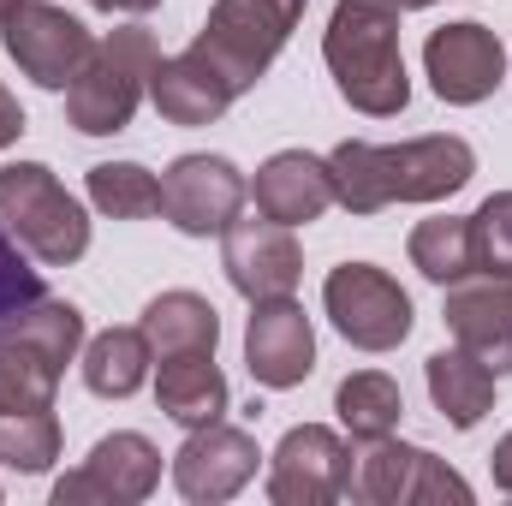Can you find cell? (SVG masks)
Segmentation results:
<instances>
[{
  "mask_svg": "<svg viewBox=\"0 0 512 506\" xmlns=\"http://www.w3.org/2000/svg\"><path fill=\"white\" fill-rule=\"evenodd\" d=\"M48 298V286H42V274L24 262V245L0 227V346L18 334V322L36 310Z\"/></svg>",
  "mask_w": 512,
  "mask_h": 506,
  "instance_id": "4316f807",
  "label": "cell"
},
{
  "mask_svg": "<svg viewBox=\"0 0 512 506\" xmlns=\"http://www.w3.org/2000/svg\"><path fill=\"white\" fill-rule=\"evenodd\" d=\"M60 459V417L54 405L42 411H0V465L18 477H42Z\"/></svg>",
  "mask_w": 512,
  "mask_h": 506,
  "instance_id": "484cf974",
  "label": "cell"
},
{
  "mask_svg": "<svg viewBox=\"0 0 512 506\" xmlns=\"http://www.w3.org/2000/svg\"><path fill=\"white\" fill-rule=\"evenodd\" d=\"M251 185L227 155H179L161 173V215L185 233V239H209L227 233L245 209Z\"/></svg>",
  "mask_w": 512,
  "mask_h": 506,
  "instance_id": "8fae6325",
  "label": "cell"
},
{
  "mask_svg": "<svg viewBox=\"0 0 512 506\" xmlns=\"http://www.w3.org/2000/svg\"><path fill=\"white\" fill-rule=\"evenodd\" d=\"M352 495L370 506H441V501H471V483L435 459L429 447H411V441H370V453H358V471H352Z\"/></svg>",
  "mask_w": 512,
  "mask_h": 506,
  "instance_id": "ba28073f",
  "label": "cell"
},
{
  "mask_svg": "<svg viewBox=\"0 0 512 506\" xmlns=\"http://www.w3.org/2000/svg\"><path fill=\"white\" fill-rule=\"evenodd\" d=\"M90 203L108 215V221H143V215H161V179L143 167V161H96L90 179H84Z\"/></svg>",
  "mask_w": 512,
  "mask_h": 506,
  "instance_id": "d4e9b609",
  "label": "cell"
},
{
  "mask_svg": "<svg viewBox=\"0 0 512 506\" xmlns=\"http://www.w3.org/2000/svg\"><path fill=\"white\" fill-rule=\"evenodd\" d=\"M221 268H227V280H233V292L239 298H292L298 292V274H304V251H298V239H292V227H280V221H233L227 233H221Z\"/></svg>",
  "mask_w": 512,
  "mask_h": 506,
  "instance_id": "5bb4252c",
  "label": "cell"
},
{
  "mask_svg": "<svg viewBox=\"0 0 512 506\" xmlns=\"http://www.w3.org/2000/svg\"><path fill=\"white\" fill-rule=\"evenodd\" d=\"M423 381H429L435 411H441L453 429H477V423L495 411V381L501 376H495L489 364H477L465 346H453V352H429Z\"/></svg>",
  "mask_w": 512,
  "mask_h": 506,
  "instance_id": "ffe728a7",
  "label": "cell"
},
{
  "mask_svg": "<svg viewBox=\"0 0 512 506\" xmlns=\"http://www.w3.org/2000/svg\"><path fill=\"white\" fill-rule=\"evenodd\" d=\"M417 6H435V0H399V12H417Z\"/></svg>",
  "mask_w": 512,
  "mask_h": 506,
  "instance_id": "1f68e13d",
  "label": "cell"
},
{
  "mask_svg": "<svg viewBox=\"0 0 512 506\" xmlns=\"http://www.w3.org/2000/svg\"><path fill=\"white\" fill-rule=\"evenodd\" d=\"M12 6H18V0H0V18H6V12H12Z\"/></svg>",
  "mask_w": 512,
  "mask_h": 506,
  "instance_id": "d6a6232c",
  "label": "cell"
},
{
  "mask_svg": "<svg viewBox=\"0 0 512 506\" xmlns=\"http://www.w3.org/2000/svg\"><path fill=\"white\" fill-rule=\"evenodd\" d=\"M161 66V48L143 24H126V30H108L84 72L66 84V120L84 131V137H114L137 120L143 96H149V78Z\"/></svg>",
  "mask_w": 512,
  "mask_h": 506,
  "instance_id": "3957f363",
  "label": "cell"
},
{
  "mask_svg": "<svg viewBox=\"0 0 512 506\" xmlns=\"http://www.w3.org/2000/svg\"><path fill=\"white\" fill-rule=\"evenodd\" d=\"M251 197H256V215H268L280 227H310V221H322L334 209V173L310 149H280V155H268L256 167Z\"/></svg>",
  "mask_w": 512,
  "mask_h": 506,
  "instance_id": "e0dca14e",
  "label": "cell"
},
{
  "mask_svg": "<svg viewBox=\"0 0 512 506\" xmlns=\"http://www.w3.org/2000/svg\"><path fill=\"white\" fill-rule=\"evenodd\" d=\"M399 18H405L399 0H334L328 36H322V60L334 72V90L370 120H393L411 102Z\"/></svg>",
  "mask_w": 512,
  "mask_h": 506,
  "instance_id": "7a4b0ae2",
  "label": "cell"
},
{
  "mask_svg": "<svg viewBox=\"0 0 512 506\" xmlns=\"http://www.w3.org/2000/svg\"><path fill=\"white\" fill-rule=\"evenodd\" d=\"M328 173H334V203L346 215H382L387 203H447L453 191H465L477 173V149L453 131L405 143L346 137L328 155Z\"/></svg>",
  "mask_w": 512,
  "mask_h": 506,
  "instance_id": "6da1fadb",
  "label": "cell"
},
{
  "mask_svg": "<svg viewBox=\"0 0 512 506\" xmlns=\"http://www.w3.org/2000/svg\"><path fill=\"white\" fill-rule=\"evenodd\" d=\"M0 227L36 256L42 268H66L90 251V215L84 203L54 179L42 161L0 167Z\"/></svg>",
  "mask_w": 512,
  "mask_h": 506,
  "instance_id": "277c9868",
  "label": "cell"
},
{
  "mask_svg": "<svg viewBox=\"0 0 512 506\" xmlns=\"http://www.w3.org/2000/svg\"><path fill=\"white\" fill-rule=\"evenodd\" d=\"M96 12H126V18H143V12H155L161 0H90Z\"/></svg>",
  "mask_w": 512,
  "mask_h": 506,
  "instance_id": "4dcf8cb0",
  "label": "cell"
},
{
  "mask_svg": "<svg viewBox=\"0 0 512 506\" xmlns=\"http://www.w3.org/2000/svg\"><path fill=\"white\" fill-rule=\"evenodd\" d=\"M411 268L435 286H453L465 274H477V256H471V215H435V221H417L411 227Z\"/></svg>",
  "mask_w": 512,
  "mask_h": 506,
  "instance_id": "cb8c5ba5",
  "label": "cell"
},
{
  "mask_svg": "<svg viewBox=\"0 0 512 506\" xmlns=\"http://www.w3.org/2000/svg\"><path fill=\"white\" fill-rule=\"evenodd\" d=\"M334 411H340V429L370 447V441H382V435L399 429L405 393H399V381L382 376V370H358V376H346L334 387Z\"/></svg>",
  "mask_w": 512,
  "mask_h": 506,
  "instance_id": "603a6c76",
  "label": "cell"
},
{
  "mask_svg": "<svg viewBox=\"0 0 512 506\" xmlns=\"http://www.w3.org/2000/svg\"><path fill=\"white\" fill-rule=\"evenodd\" d=\"M423 72H429V90L447 102V108H477L501 90L507 78V48L489 24L477 18H459V24H441L429 30L423 42Z\"/></svg>",
  "mask_w": 512,
  "mask_h": 506,
  "instance_id": "30bf717a",
  "label": "cell"
},
{
  "mask_svg": "<svg viewBox=\"0 0 512 506\" xmlns=\"http://www.w3.org/2000/svg\"><path fill=\"white\" fill-rule=\"evenodd\" d=\"M322 310L340 328V340L358 346V352H393V346H405V334L417 322L411 316V292L387 268H376V262H340L322 280Z\"/></svg>",
  "mask_w": 512,
  "mask_h": 506,
  "instance_id": "8992f818",
  "label": "cell"
},
{
  "mask_svg": "<svg viewBox=\"0 0 512 506\" xmlns=\"http://www.w3.org/2000/svg\"><path fill=\"white\" fill-rule=\"evenodd\" d=\"M24 137V108H18V96L0 84V149H12Z\"/></svg>",
  "mask_w": 512,
  "mask_h": 506,
  "instance_id": "f1b7e54d",
  "label": "cell"
},
{
  "mask_svg": "<svg viewBox=\"0 0 512 506\" xmlns=\"http://www.w3.org/2000/svg\"><path fill=\"white\" fill-rule=\"evenodd\" d=\"M155 405L179 429H203L227 411V376L215 352H185V358H155Z\"/></svg>",
  "mask_w": 512,
  "mask_h": 506,
  "instance_id": "d6986e66",
  "label": "cell"
},
{
  "mask_svg": "<svg viewBox=\"0 0 512 506\" xmlns=\"http://www.w3.org/2000/svg\"><path fill=\"white\" fill-rule=\"evenodd\" d=\"M149 364H155V352H149V334L143 328H108V334L84 340V352H78L84 387L96 399H131L149 381Z\"/></svg>",
  "mask_w": 512,
  "mask_h": 506,
  "instance_id": "7402d4cb",
  "label": "cell"
},
{
  "mask_svg": "<svg viewBox=\"0 0 512 506\" xmlns=\"http://www.w3.org/2000/svg\"><path fill=\"white\" fill-rule=\"evenodd\" d=\"M441 316L477 364H489L495 376H512V280H495V274L453 280Z\"/></svg>",
  "mask_w": 512,
  "mask_h": 506,
  "instance_id": "2e32d148",
  "label": "cell"
},
{
  "mask_svg": "<svg viewBox=\"0 0 512 506\" xmlns=\"http://www.w3.org/2000/svg\"><path fill=\"white\" fill-rule=\"evenodd\" d=\"M352 495V447L328 423H298L280 435L268 459V501L274 506H334Z\"/></svg>",
  "mask_w": 512,
  "mask_h": 506,
  "instance_id": "9c48e42d",
  "label": "cell"
},
{
  "mask_svg": "<svg viewBox=\"0 0 512 506\" xmlns=\"http://www.w3.org/2000/svg\"><path fill=\"white\" fill-rule=\"evenodd\" d=\"M245 370H251V381L274 387V393L310 381V370H316V328H310L298 298H262V304H251Z\"/></svg>",
  "mask_w": 512,
  "mask_h": 506,
  "instance_id": "9a60e30c",
  "label": "cell"
},
{
  "mask_svg": "<svg viewBox=\"0 0 512 506\" xmlns=\"http://www.w3.org/2000/svg\"><path fill=\"white\" fill-rule=\"evenodd\" d=\"M310 0H215L203 30L191 36V54L209 60L233 96H245L256 78L280 60L286 36L298 30Z\"/></svg>",
  "mask_w": 512,
  "mask_h": 506,
  "instance_id": "5b68a950",
  "label": "cell"
},
{
  "mask_svg": "<svg viewBox=\"0 0 512 506\" xmlns=\"http://www.w3.org/2000/svg\"><path fill=\"white\" fill-rule=\"evenodd\" d=\"M149 334V352L155 358H185V352H215L221 340V316L203 292H161L143 304V322Z\"/></svg>",
  "mask_w": 512,
  "mask_h": 506,
  "instance_id": "44dd1931",
  "label": "cell"
},
{
  "mask_svg": "<svg viewBox=\"0 0 512 506\" xmlns=\"http://www.w3.org/2000/svg\"><path fill=\"white\" fill-rule=\"evenodd\" d=\"M489 471H495V489L512 495V429L495 441V453H489Z\"/></svg>",
  "mask_w": 512,
  "mask_h": 506,
  "instance_id": "f546056e",
  "label": "cell"
},
{
  "mask_svg": "<svg viewBox=\"0 0 512 506\" xmlns=\"http://www.w3.org/2000/svg\"><path fill=\"white\" fill-rule=\"evenodd\" d=\"M155 483H161V453H155V441L149 435H137V429H114V435H102L96 447H90V459L78 465V471H66L60 483H54V506H137L155 495Z\"/></svg>",
  "mask_w": 512,
  "mask_h": 506,
  "instance_id": "7c38bea8",
  "label": "cell"
},
{
  "mask_svg": "<svg viewBox=\"0 0 512 506\" xmlns=\"http://www.w3.org/2000/svg\"><path fill=\"white\" fill-rule=\"evenodd\" d=\"M256 435L239 423H203L185 435V447L173 453V489L191 506H221L233 501L245 483L256 477Z\"/></svg>",
  "mask_w": 512,
  "mask_h": 506,
  "instance_id": "4fadbf2b",
  "label": "cell"
},
{
  "mask_svg": "<svg viewBox=\"0 0 512 506\" xmlns=\"http://www.w3.org/2000/svg\"><path fill=\"white\" fill-rule=\"evenodd\" d=\"M0 42L12 54V66L42 90H66L84 72L90 48H96V36L54 0H18L0 18Z\"/></svg>",
  "mask_w": 512,
  "mask_h": 506,
  "instance_id": "52a82bcc",
  "label": "cell"
},
{
  "mask_svg": "<svg viewBox=\"0 0 512 506\" xmlns=\"http://www.w3.org/2000/svg\"><path fill=\"white\" fill-rule=\"evenodd\" d=\"M149 102H155V114H161L167 126H215L239 96L227 90V78H221L209 60H197V54L185 48V54H173V60L155 66Z\"/></svg>",
  "mask_w": 512,
  "mask_h": 506,
  "instance_id": "ac0fdd59",
  "label": "cell"
},
{
  "mask_svg": "<svg viewBox=\"0 0 512 506\" xmlns=\"http://www.w3.org/2000/svg\"><path fill=\"white\" fill-rule=\"evenodd\" d=\"M471 256H477V274L512 280V191L483 197V209L471 215Z\"/></svg>",
  "mask_w": 512,
  "mask_h": 506,
  "instance_id": "83f0119b",
  "label": "cell"
}]
</instances>
